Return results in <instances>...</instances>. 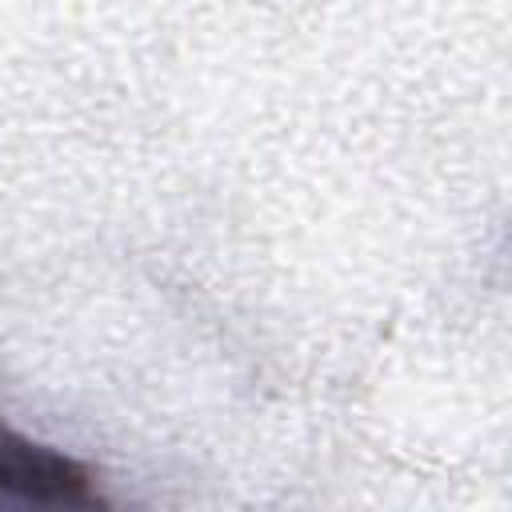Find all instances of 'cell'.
<instances>
[{"label": "cell", "instance_id": "6da1fadb", "mask_svg": "<svg viewBox=\"0 0 512 512\" xmlns=\"http://www.w3.org/2000/svg\"><path fill=\"white\" fill-rule=\"evenodd\" d=\"M0 492L40 504H84L96 496L92 472L80 460L20 436L4 420H0Z\"/></svg>", "mask_w": 512, "mask_h": 512}]
</instances>
